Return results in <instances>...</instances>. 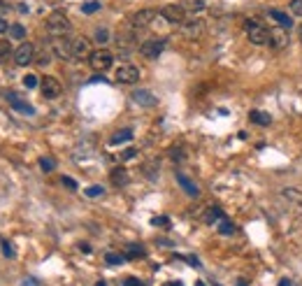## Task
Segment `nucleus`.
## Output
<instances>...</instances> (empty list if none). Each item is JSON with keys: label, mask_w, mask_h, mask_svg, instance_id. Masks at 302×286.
<instances>
[{"label": "nucleus", "mask_w": 302, "mask_h": 286, "mask_svg": "<svg viewBox=\"0 0 302 286\" xmlns=\"http://www.w3.org/2000/svg\"><path fill=\"white\" fill-rule=\"evenodd\" d=\"M109 182H112L116 189L126 186L128 184V170H126V168H114L112 175H109Z\"/></svg>", "instance_id": "nucleus-17"}, {"label": "nucleus", "mask_w": 302, "mask_h": 286, "mask_svg": "<svg viewBox=\"0 0 302 286\" xmlns=\"http://www.w3.org/2000/svg\"><path fill=\"white\" fill-rule=\"evenodd\" d=\"M163 49H165V40H147V42L140 45V54H142L144 58L153 61V58H158V56L163 54Z\"/></svg>", "instance_id": "nucleus-5"}, {"label": "nucleus", "mask_w": 302, "mask_h": 286, "mask_svg": "<svg viewBox=\"0 0 302 286\" xmlns=\"http://www.w3.org/2000/svg\"><path fill=\"white\" fill-rule=\"evenodd\" d=\"M284 195H286L288 200L293 198L295 202H302V195H300V191H295V189H286V191H284Z\"/></svg>", "instance_id": "nucleus-36"}, {"label": "nucleus", "mask_w": 302, "mask_h": 286, "mask_svg": "<svg viewBox=\"0 0 302 286\" xmlns=\"http://www.w3.org/2000/svg\"><path fill=\"white\" fill-rule=\"evenodd\" d=\"M7 9H9V5L5 2V0H0V16H2V14H7Z\"/></svg>", "instance_id": "nucleus-44"}, {"label": "nucleus", "mask_w": 302, "mask_h": 286, "mask_svg": "<svg viewBox=\"0 0 302 286\" xmlns=\"http://www.w3.org/2000/svg\"><path fill=\"white\" fill-rule=\"evenodd\" d=\"M12 56H14L12 47H9L7 42H2V40H0V65H2V63H7Z\"/></svg>", "instance_id": "nucleus-23"}, {"label": "nucleus", "mask_w": 302, "mask_h": 286, "mask_svg": "<svg viewBox=\"0 0 302 286\" xmlns=\"http://www.w3.org/2000/svg\"><path fill=\"white\" fill-rule=\"evenodd\" d=\"M216 231H219L221 235H233V233H235V226H233V221H228V219H221L219 224H216Z\"/></svg>", "instance_id": "nucleus-24"}, {"label": "nucleus", "mask_w": 302, "mask_h": 286, "mask_svg": "<svg viewBox=\"0 0 302 286\" xmlns=\"http://www.w3.org/2000/svg\"><path fill=\"white\" fill-rule=\"evenodd\" d=\"M170 158H172V161H177V163H181L184 158H186V156H184V149H181V147H174L172 151H170Z\"/></svg>", "instance_id": "nucleus-35"}, {"label": "nucleus", "mask_w": 302, "mask_h": 286, "mask_svg": "<svg viewBox=\"0 0 302 286\" xmlns=\"http://www.w3.org/2000/svg\"><path fill=\"white\" fill-rule=\"evenodd\" d=\"M51 51L53 56H58V58H72V42L68 38H53L51 42Z\"/></svg>", "instance_id": "nucleus-7"}, {"label": "nucleus", "mask_w": 302, "mask_h": 286, "mask_svg": "<svg viewBox=\"0 0 302 286\" xmlns=\"http://www.w3.org/2000/svg\"><path fill=\"white\" fill-rule=\"evenodd\" d=\"M300 40H302V26H300Z\"/></svg>", "instance_id": "nucleus-54"}, {"label": "nucleus", "mask_w": 302, "mask_h": 286, "mask_svg": "<svg viewBox=\"0 0 302 286\" xmlns=\"http://www.w3.org/2000/svg\"><path fill=\"white\" fill-rule=\"evenodd\" d=\"M91 56V42L86 38H75L72 40V58L82 61Z\"/></svg>", "instance_id": "nucleus-12"}, {"label": "nucleus", "mask_w": 302, "mask_h": 286, "mask_svg": "<svg viewBox=\"0 0 302 286\" xmlns=\"http://www.w3.org/2000/svg\"><path fill=\"white\" fill-rule=\"evenodd\" d=\"M79 251H84V254H91V247L84 242V244H79Z\"/></svg>", "instance_id": "nucleus-46"}, {"label": "nucleus", "mask_w": 302, "mask_h": 286, "mask_svg": "<svg viewBox=\"0 0 302 286\" xmlns=\"http://www.w3.org/2000/svg\"><path fill=\"white\" fill-rule=\"evenodd\" d=\"M70 28H72V23H70V19L63 12H51L47 16V31H49L51 38H65L70 33Z\"/></svg>", "instance_id": "nucleus-1"}, {"label": "nucleus", "mask_w": 302, "mask_h": 286, "mask_svg": "<svg viewBox=\"0 0 302 286\" xmlns=\"http://www.w3.org/2000/svg\"><path fill=\"white\" fill-rule=\"evenodd\" d=\"M40 168L45 172H51V170H56V161L49 158V156H42V158H40Z\"/></svg>", "instance_id": "nucleus-29"}, {"label": "nucleus", "mask_w": 302, "mask_h": 286, "mask_svg": "<svg viewBox=\"0 0 302 286\" xmlns=\"http://www.w3.org/2000/svg\"><path fill=\"white\" fill-rule=\"evenodd\" d=\"M19 12H21V14H28V5H23L21 2V5H19Z\"/></svg>", "instance_id": "nucleus-48"}, {"label": "nucleus", "mask_w": 302, "mask_h": 286, "mask_svg": "<svg viewBox=\"0 0 302 286\" xmlns=\"http://www.w3.org/2000/svg\"><path fill=\"white\" fill-rule=\"evenodd\" d=\"M177 184H179L181 189H184V191L191 195V198H198V195H200V189H198V186L193 184V182H191L186 175H177Z\"/></svg>", "instance_id": "nucleus-16"}, {"label": "nucleus", "mask_w": 302, "mask_h": 286, "mask_svg": "<svg viewBox=\"0 0 302 286\" xmlns=\"http://www.w3.org/2000/svg\"><path fill=\"white\" fill-rule=\"evenodd\" d=\"M270 16H272V19H274L277 23H279L281 28H286V31L291 28V26H293V19H291V14H284V12H279V9H272Z\"/></svg>", "instance_id": "nucleus-20"}, {"label": "nucleus", "mask_w": 302, "mask_h": 286, "mask_svg": "<svg viewBox=\"0 0 302 286\" xmlns=\"http://www.w3.org/2000/svg\"><path fill=\"white\" fill-rule=\"evenodd\" d=\"M2 254L7 256V258H12V256H14V249H12V244H9V242H2Z\"/></svg>", "instance_id": "nucleus-41"}, {"label": "nucleus", "mask_w": 302, "mask_h": 286, "mask_svg": "<svg viewBox=\"0 0 302 286\" xmlns=\"http://www.w3.org/2000/svg\"><path fill=\"white\" fill-rule=\"evenodd\" d=\"M100 9V2L98 0H89V2H84L82 5V12L84 14H93V12H98Z\"/></svg>", "instance_id": "nucleus-30"}, {"label": "nucleus", "mask_w": 302, "mask_h": 286, "mask_svg": "<svg viewBox=\"0 0 302 286\" xmlns=\"http://www.w3.org/2000/svg\"><path fill=\"white\" fill-rule=\"evenodd\" d=\"M237 286H247V282H244V279H240V282H237Z\"/></svg>", "instance_id": "nucleus-50"}, {"label": "nucleus", "mask_w": 302, "mask_h": 286, "mask_svg": "<svg viewBox=\"0 0 302 286\" xmlns=\"http://www.w3.org/2000/svg\"><path fill=\"white\" fill-rule=\"evenodd\" d=\"M247 35H249L251 45L265 47L267 42H270V31L265 28L263 23H258V21H247Z\"/></svg>", "instance_id": "nucleus-3"}, {"label": "nucleus", "mask_w": 302, "mask_h": 286, "mask_svg": "<svg viewBox=\"0 0 302 286\" xmlns=\"http://www.w3.org/2000/svg\"><path fill=\"white\" fill-rule=\"evenodd\" d=\"M163 19L179 26V23L186 21V9L181 7V5H165V7H163Z\"/></svg>", "instance_id": "nucleus-10"}, {"label": "nucleus", "mask_w": 302, "mask_h": 286, "mask_svg": "<svg viewBox=\"0 0 302 286\" xmlns=\"http://www.w3.org/2000/svg\"><path fill=\"white\" fill-rule=\"evenodd\" d=\"M196 286H204V284H202V282H196Z\"/></svg>", "instance_id": "nucleus-52"}, {"label": "nucleus", "mask_w": 302, "mask_h": 286, "mask_svg": "<svg viewBox=\"0 0 302 286\" xmlns=\"http://www.w3.org/2000/svg\"><path fill=\"white\" fill-rule=\"evenodd\" d=\"M221 219H226V214H223V212H221L219 207H209L207 209V212H204V224H219Z\"/></svg>", "instance_id": "nucleus-22"}, {"label": "nucleus", "mask_w": 302, "mask_h": 286, "mask_svg": "<svg viewBox=\"0 0 302 286\" xmlns=\"http://www.w3.org/2000/svg\"><path fill=\"white\" fill-rule=\"evenodd\" d=\"M40 91H42V95H45V98H49V100H51V98H58V95H60L63 86H60V82L56 77H49V75H47V77L40 79Z\"/></svg>", "instance_id": "nucleus-6"}, {"label": "nucleus", "mask_w": 302, "mask_h": 286, "mask_svg": "<svg viewBox=\"0 0 302 286\" xmlns=\"http://www.w3.org/2000/svg\"><path fill=\"white\" fill-rule=\"evenodd\" d=\"M181 33H184V38L198 40L204 33V21H200V19H191V21H184V23H181Z\"/></svg>", "instance_id": "nucleus-8"}, {"label": "nucleus", "mask_w": 302, "mask_h": 286, "mask_svg": "<svg viewBox=\"0 0 302 286\" xmlns=\"http://www.w3.org/2000/svg\"><path fill=\"white\" fill-rule=\"evenodd\" d=\"M137 79H140V70L135 65H121L116 70V82L119 84H135Z\"/></svg>", "instance_id": "nucleus-11"}, {"label": "nucleus", "mask_w": 302, "mask_h": 286, "mask_svg": "<svg viewBox=\"0 0 302 286\" xmlns=\"http://www.w3.org/2000/svg\"><path fill=\"white\" fill-rule=\"evenodd\" d=\"M249 119L253 121V124H258V126H270L272 124V116L267 114V112H258V109H251Z\"/></svg>", "instance_id": "nucleus-21"}, {"label": "nucleus", "mask_w": 302, "mask_h": 286, "mask_svg": "<svg viewBox=\"0 0 302 286\" xmlns=\"http://www.w3.org/2000/svg\"><path fill=\"white\" fill-rule=\"evenodd\" d=\"M96 286H107V284H105V282H98V284H96Z\"/></svg>", "instance_id": "nucleus-51"}, {"label": "nucleus", "mask_w": 302, "mask_h": 286, "mask_svg": "<svg viewBox=\"0 0 302 286\" xmlns=\"http://www.w3.org/2000/svg\"><path fill=\"white\" fill-rule=\"evenodd\" d=\"M21 82H23V86H26V89H35V86L40 84V79L35 77V75H26Z\"/></svg>", "instance_id": "nucleus-32"}, {"label": "nucleus", "mask_w": 302, "mask_h": 286, "mask_svg": "<svg viewBox=\"0 0 302 286\" xmlns=\"http://www.w3.org/2000/svg\"><path fill=\"white\" fill-rule=\"evenodd\" d=\"M126 258H142L144 256V249L140 247V244H128V247H126Z\"/></svg>", "instance_id": "nucleus-26"}, {"label": "nucleus", "mask_w": 302, "mask_h": 286, "mask_svg": "<svg viewBox=\"0 0 302 286\" xmlns=\"http://www.w3.org/2000/svg\"><path fill=\"white\" fill-rule=\"evenodd\" d=\"M21 286H26V282H23V284ZM30 286H35V282H33V284H30Z\"/></svg>", "instance_id": "nucleus-53"}, {"label": "nucleus", "mask_w": 302, "mask_h": 286, "mask_svg": "<svg viewBox=\"0 0 302 286\" xmlns=\"http://www.w3.org/2000/svg\"><path fill=\"white\" fill-rule=\"evenodd\" d=\"M116 45H119L121 54H128L130 49H133V45H135V35L133 33H119L116 35Z\"/></svg>", "instance_id": "nucleus-15"}, {"label": "nucleus", "mask_w": 302, "mask_h": 286, "mask_svg": "<svg viewBox=\"0 0 302 286\" xmlns=\"http://www.w3.org/2000/svg\"><path fill=\"white\" fill-rule=\"evenodd\" d=\"M151 224L153 226H170V219L167 217H153L151 219Z\"/></svg>", "instance_id": "nucleus-39"}, {"label": "nucleus", "mask_w": 302, "mask_h": 286, "mask_svg": "<svg viewBox=\"0 0 302 286\" xmlns=\"http://www.w3.org/2000/svg\"><path fill=\"white\" fill-rule=\"evenodd\" d=\"M96 40H98L100 45H105L107 40H109V33H107V28H98V31H96Z\"/></svg>", "instance_id": "nucleus-37"}, {"label": "nucleus", "mask_w": 302, "mask_h": 286, "mask_svg": "<svg viewBox=\"0 0 302 286\" xmlns=\"http://www.w3.org/2000/svg\"><path fill=\"white\" fill-rule=\"evenodd\" d=\"M153 19H156V9H140L137 14H133L130 23H133V28H147Z\"/></svg>", "instance_id": "nucleus-13"}, {"label": "nucleus", "mask_w": 302, "mask_h": 286, "mask_svg": "<svg viewBox=\"0 0 302 286\" xmlns=\"http://www.w3.org/2000/svg\"><path fill=\"white\" fill-rule=\"evenodd\" d=\"M123 286H144V284L137 277H126L123 279Z\"/></svg>", "instance_id": "nucleus-40"}, {"label": "nucleus", "mask_w": 302, "mask_h": 286, "mask_svg": "<svg viewBox=\"0 0 302 286\" xmlns=\"http://www.w3.org/2000/svg\"><path fill=\"white\" fill-rule=\"evenodd\" d=\"M33 61H35V45L21 42L14 51V63L16 65H21V68H26V65H30Z\"/></svg>", "instance_id": "nucleus-4"}, {"label": "nucleus", "mask_w": 302, "mask_h": 286, "mask_svg": "<svg viewBox=\"0 0 302 286\" xmlns=\"http://www.w3.org/2000/svg\"><path fill=\"white\" fill-rule=\"evenodd\" d=\"M7 98H9V105H12L16 112H23V114H35V107H33V105H28V102H21L14 93H9Z\"/></svg>", "instance_id": "nucleus-18"}, {"label": "nucleus", "mask_w": 302, "mask_h": 286, "mask_svg": "<svg viewBox=\"0 0 302 286\" xmlns=\"http://www.w3.org/2000/svg\"><path fill=\"white\" fill-rule=\"evenodd\" d=\"M89 63H91V68H93V70H98V72H105V70L112 68L114 54L109 51V49H96V51H91Z\"/></svg>", "instance_id": "nucleus-2"}, {"label": "nucleus", "mask_w": 302, "mask_h": 286, "mask_svg": "<svg viewBox=\"0 0 302 286\" xmlns=\"http://www.w3.org/2000/svg\"><path fill=\"white\" fill-rule=\"evenodd\" d=\"M279 286H293V282L291 279H279Z\"/></svg>", "instance_id": "nucleus-47"}, {"label": "nucleus", "mask_w": 302, "mask_h": 286, "mask_svg": "<svg viewBox=\"0 0 302 286\" xmlns=\"http://www.w3.org/2000/svg\"><path fill=\"white\" fill-rule=\"evenodd\" d=\"M91 82H93V84H100V82H107V79L102 77V75H96V77H91Z\"/></svg>", "instance_id": "nucleus-45"}, {"label": "nucleus", "mask_w": 302, "mask_h": 286, "mask_svg": "<svg viewBox=\"0 0 302 286\" xmlns=\"http://www.w3.org/2000/svg\"><path fill=\"white\" fill-rule=\"evenodd\" d=\"M2 33H9V23L0 16V35H2Z\"/></svg>", "instance_id": "nucleus-43"}, {"label": "nucleus", "mask_w": 302, "mask_h": 286, "mask_svg": "<svg viewBox=\"0 0 302 286\" xmlns=\"http://www.w3.org/2000/svg\"><path fill=\"white\" fill-rule=\"evenodd\" d=\"M291 14H295V16H302V0H291Z\"/></svg>", "instance_id": "nucleus-34"}, {"label": "nucleus", "mask_w": 302, "mask_h": 286, "mask_svg": "<svg viewBox=\"0 0 302 286\" xmlns=\"http://www.w3.org/2000/svg\"><path fill=\"white\" fill-rule=\"evenodd\" d=\"M123 261H126V256H121V254H114V251L105 254V263L107 265H121Z\"/></svg>", "instance_id": "nucleus-28"}, {"label": "nucleus", "mask_w": 302, "mask_h": 286, "mask_svg": "<svg viewBox=\"0 0 302 286\" xmlns=\"http://www.w3.org/2000/svg\"><path fill=\"white\" fill-rule=\"evenodd\" d=\"M63 186H68L70 191H75V189H77V182H75V179H70V177H63Z\"/></svg>", "instance_id": "nucleus-42"}, {"label": "nucleus", "mask_w": 302, "mask_h": 286, "mask_svg": "<svg viewBox=\"0 0 302 286\" xmlns=\"http://www.w3.org/2000/svg\"><path fill=\"white\" fill-rule=\"evenodd\" d=\"M184 9H191V12H202L204 0H184Z\"/></svg>", "instance_id": "nucleus-27"}, {"label": "nucleus", "mask_w": 302, "mask_h": 286, "mask_svg": "<svg viewBox=\"0 0 302 286\" xmlns=\"http://www.w3.org/2000/svg\"><path fill=\"white\" fill-rule=\"evenodd\" d=\"M286 45H288V33H286V28H281V26L272 28V31H270V42H267V47H272L274 51H281V49H284Z\"/></svg>", "instance_id": "nucleus-9"}, {"label": "nucleus", "mask_w": 302, "mask_h": 286, "mask_svg": "<svg viewBox=\"0 0 302 286\" xmlns=\"http://www.w3.org/2000/svg\"><path fill=\"white\" fill-rule=\"evenodd\" d=\"M84 193H86V198H100V195L105 193V189H102V186H89V189H86V191H84Z\"/></svg>", "instance_id": "nucleus-31"}, {"label": "nucleus", "mask_w": 302, "mask_h": 286, "mask_svg": "<svg viewBox=\"0 0 302 286\" xmlns=\"http://www.w3.org/2000/svg\"><path fill=\"white\" fill-rule=\"evenodd\" d=\"M49 61H51V56H49V51H42V54H35V61L38 65H49Z\"/></svg>", "instance_id": "nucleus-33"}, {"label": "nucleus", "mask_w": 302, "mask_h": 286, "mask_svg": "<svg viewBox=\"0 0 302 286\" xmlns=\"http://www.w3.org/2000/svg\"><path fill=\"white\" fill-rule=\"evenodd\" d=\"M137 156V149H126V151H123V154H121V161H130V158H135Z\"/></svg>", "instance_id": "nucleus-38"}, {"label": "nucleus", "mask_w": 302, "mask_h": 286, "mask_svg": "<svg viewBox=\"0 0 302 286\" xmlns=\"http://www.w3.org/2000/svg\"><path fill=\"white\" fill-rule=\"evenodd\" d=\"M9 38L12 40H23L26 38V28H23L21 23H12V26H9Z\"/></svg>", "instance_id": "nucleus-25"}, {"label": "nucleus", "mask_w": 302, "mask_h": 286, "mask_svg": "<svg viewBox=\"0 0 302 286\" xmlns=\"http://www.w3.org/2000/svg\"><path fill=\"white\" fill-rule=\"evenodd\" d=\"M167 286H184V284H181V282H170Z\"/></svg>", "instance_id": "nucleus-49"}, {"label": "nucleus", "mask_w": 302, "mask_h": 286, "mask_svg": "<svg viewBox=\"0 0 302 286\" xmlns=\"http://www.w3.org/2000/svg\"><path fill=\"white\" fill-rule=\"evenodd\" d=\"M133 100H135L137 105H142V107H153V105H156V95L149 91H144V89H137V91H133Z\"/></svg>", "instance_id": "nucleus-14"}, {"label": "nucleus", "mask_w": 302, "mask_h": 286, "mask_svg": "<svg viewBox=\"0 0 302 286\" xmlns=\"http://www.w3.org/2000/svg\"><path fill=\"white\" fill-rule=\"evenodd\" d=\"M130 140H133V131H130V128H123V131H116L112 138H109V144L116 147V144H123V142H130Z\"/></svg>", "instance_id": "nucleus-19"}]
</instances>
